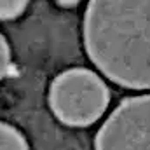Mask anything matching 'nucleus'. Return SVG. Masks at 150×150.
Returning <instances> with one entry per match:
<instances>
[{
    "instance_id": "nucleus-6",
    "label": "nucleus",
    "mask_w": 150,
    "mask_h": 150,
    "mask_svg": "<svg viewBox=\"0 0 150 150\" xmlns=\"http://www.w3.org/2000/svg\"><path fill=\"white\" fill-rule=\"evenodd\" d=\"M9 68H11V49L7 40L0 33V80L7 75Z\"/></svg>"
},
{
    "instance_id": "nucleus-3",
    "label": "nucleus",
    "mask_w": 150,
    "mask_h": 150,
    "mask_svg": "<svg viewBox=\"0 0 150 150\" xmlns=\"http://www.w3.org/2000/svg\"><path fill=\"white\" fill-rule=\"evenodd\" d=\"M96 150H150V94L124 100L101 126Z\"/></svg>"
},
{
    "instance_id": "nucleus-4",
    "label": "nucleus",
    "mask_w": 150,
    "mask_h": 150,
    "mask_svg": "<svg viewBox=\"0 0 150 150\" xmlns=\"http://www.w3.org/2000/svg\"><path fill=\"white\" fill-rule=\"evenodd\" d=\"M0 150H28V143L16 127L0 122Z\"/></svg>"
},
{
    "instance_id": "nucleus-7",
    "label": "nucleus",
    "mask_w": 150,
    "mask_h": 150,
    "mask_svg": "<svg viewBox=\"0 0 150 150\" xmlns=\"http://www.w3.org/2000/svg\"><path fill=\"white\" fill-rule=\"evenodd\" d=\"M59 5H63V7H74V5H77L80 0H56Z\"/></svg>"
},
{
    "instance_id": "nucleus-1",
    "label": "nucleus",
    "mask_w": 150,
    "mask_h": 150,
    "mask_svg": "<svg viewBox=\"0 0 150 150\" xmlns=\"http://www.w3.org/2000/svg\"><path fill=\"white\" fill-rule=\"evenodd\" d=\"M84 44L91 61L115 84L150 89V0H91Z\"/></svg>"
},
{
    "instance_id": "nucleus-5",
    "label": "nucleus",
    "mask_w": 150,
    "mask_h": 150,
    "mask_svg": "<svg viewBox=\"0 0 150 150\" xmlns=\"http://www.w3.org/2000/svg\"><path fill=\"white\" fill-rule=\"evenodd\" d=\"M30 0H0V19H14L26 9Z\"/></svg>"
},
{
    "instance_id": "nucleus-2",
    "label": "nucleus",
    "mask_w": 150,
    "mask_h": 150,
    "mask_svg": "<svg viewBox=\"0 0 150 150\" xmlns=\"http://www.w3.org/2000/svg\"><path fill=\"white\" fill-rule=\"evenodd\" d=\"M110 93L105 82L91 70L72 68L51 84L49 105L54 115L68 126H89L107 110Z\"/></svg>"
}]
</instances>
